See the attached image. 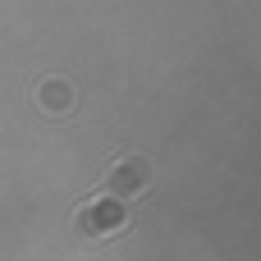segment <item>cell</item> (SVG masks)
Listing matches in <instances>:
<instances>
[{
  "mask_svg": "<svg viewBox=\"0 0 261 261\" xmlns=\"http://www.w3.org/2000/svg\"><path fill=\"white\" fill-rule=\"evenodd\" d=\"M151 179H156V170H151V161H147V156H119V161L110 165V174H106V188H101V193H110V197L128 202V197H142V193L151 188Z\"/></svg>",
  "mask_w": 261,
  "mask_h": 261,
  "instance_id": "obj_2",
  "label": "cell"
},
{
  "mask_svg": "<svg viewBox=\"0 0 261 261\" xmlns=\"http://www.w3.org/2000/svg\"><path fill=\"white\" fill-rule=\"evenodd\" d=\"M124 225H128L124 202L110 197V193H96V197H87V202L73 211V229H78L83 239H106V234H119Z\"/></svg>",
  "mask_w": 261,
  "mask_h": 261,
  "instance_id": "obj_1",
  "label": "cell"
},
{
  "mask_svg": "<svg viewBox=\"0 0 261 261\" xmlns=\"http://www.w3.org/2000/svg\"><path fill=\"white\" fill-rule=\"evenodd\" d=\"M37 106H41L46 115H69V110H73V83H69V78H46V83L37 87Z\"/></svg>",
  "mask_w": 261,
  "mask_h": 261,
  "instance_id": "obj_3",
  "label": "cell"
}]
</instances>
